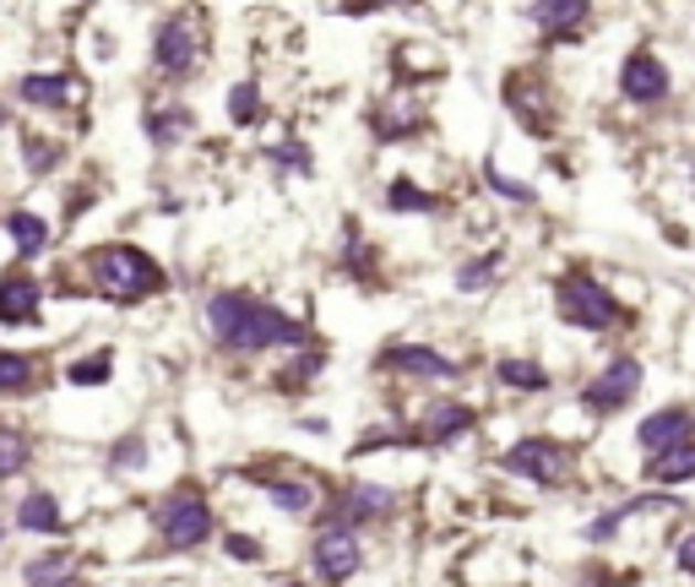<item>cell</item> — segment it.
<instances>
[{
    "label": "cell",
    "instance_id": "cell-30",
    "mask_svg": "<svg viewBox=\"0 0 695 587\" xmlns=\"http://www.w3.org/2000/svg\"><path fill=\"white\" fill-rule=\"evenodd\" d=\"M147 468H152V436H147L141 424L120 430V436L104 447V473H115V479H136V473H147Z\"/></svg>",
    "mask_w": 695,
    "mask_h": 587
},
{
    "label": "cell",
    "instance_id": "cell-17",
    "mask_svg": "<svg viewBox=\"0 0 695 587\" xmlns=\"http://www.w3.org/2000/svg\"><path fill=\"white\" fill-rule=\"evenodd\" d=\"M620 98L631 104V109H663L668 98H674V71L663 55H652V50H631L625 61H620Z\"/></svg>",
    "mask_w": 695,
    "mask_h": 587
},
{
    "label": "cell",
    "instance_id": "cell-24",
    "mask_svg": "<svg viewBox=\"0 0 695 587\" xmlns=\"http://www.w3.org/2000/svg\"><path fill=\"white\" fill-rule=\"evenodd\" d=\"M527 22L544 28L549 44H576V39H587L592 0H527Z\"/></svg>",
    "mask_w": 695,
    "mask_h": 587
},
{
    "label": "cell",
    "instance_id": "cell-8",
    "mask_svg": "<svg viewBox=\"0 0 695 587\" xmlns=\"http://www.w3.org/2000/svg\"><path fill=\"white\" fill-rule=\"evenodd\" d=\"M641 381H646V365H641L635 354H609V359L581 381L576 402H581L587 419H614V413H625L635 397H641Z\"/></svg>",
    "mask_w": 695,
    "mask_h": 587
},
{
    "label": "cell",
    "instance_id": "cell-37",
    "mask_svg": "<svg viewBox=\"0 0 695 587\" xmlns=\"http://www.w3.org/2000/svg\"><path fill=\"white\" fill-rule=\"evenodd\" d=\"M266 164H277L283 175H316V153H310V141H299V136L272 141V147H266Z\"/></svg>",
    "mask_w": 695,
    "mask_h": 587
},
{
    "label": "cell",
    "instance_id": "cell-10",
    "mask_svg": "<svg viewBox=\"0 0 695 587\" xmlns=\"http://www.w3.org/2000/svg\"><path fill=\"white\" fill-rule=\"evenodd\" d=\"M380 376H397V381H419V387H441V381H462V359L445 354L435 343H419V337H402V343H386L376 354Z\"/></svg>",
    "mask_w": 695,
    "mask_h": 587
},
{
    "label": "cell",
    "instance_id": "cell-5",
    "mask_svg": "<svg viewBox=\"0 0 695 587\" xmlns=\"http://www.w3.org/2000/svg\"><path fill=\"white\" fill-rule=\"evenodd\" d=\"M87 76L71 71V65H28L11 76V104H22L28 115H65L76 120V130L87 126Z\"/></svg>",
    "mask_w": 695,
    "mask_h": 587
},
{
    "label": "cell",
    "instance_id": "cell-33",
    "mask_svg": "<svg viewBox=\"0 0 695 587\" xmlns=\"http://www.w3.org/2000/svg\"><path fill=\"white\" fill-rule=\"evenodd\" d=\"M380 201H386V212H397V218H424V212H441V196L424 191L413 175H397V180L380 191Z\"/></svg>",
    "mask_w": 695,
    "mask_h": 587
},
{
    "label": "cell",
    "instance_id": "cell-38",
    "mask_svg": "<svg viewBox=\"0 0 695 587\" xmlns=\"http://www.w3.org/2000/svg\"><path fill=\"white\" fill-rule=\"evenodd\" d=\"M484 186L495 196H506V201H516V207H533L538 196H533V186H522V180H510L501 164H484Z\"/></svg>",
    "mask_w": 695,
    "mask_h": 587
},
{
    "label": "cell",
    "instance_id": "cell-23",
    "mask_svg": "<svg viewBox=\"0 0 695 587\" xmlns=\"http://www.w3.org/2000/svg\"><path fill=\"white\" fill-rule=\"evenodd\" d=\"M691 436H695L691 402H663V408H652V413L635 424V447H641V457L668 452V447H680V441H691Z\"/></svg>",
    "mask_w": 695,
    "mask_h": 587
},
{
    "label": "cell",
    "instance_id": "cell-26",
    "mask_svg": "<svg viewBox=\"0 0 695 587\" xmlns=\"http://www.w3.org/2000/svg\"><path fill=\"white\" fill-rule=\"evenodd\" d=\"M320 370H326V343L316 337V343L283 354V365L272 370V391H277V397H305V391L320 381Z\"/></svg>",
    "mask_w": 695,
    "mask_h": 587
},
{
    "label": "cell",
    "instance_id": "cell-13",
    "mask_svg": "<svg viewBox=\"0 0 695 587\" xmlns=\"http://www.w3.org/2000/svg\"><path fill=\"white\" fill-rule=\"evenodd\" d=\"M365 566V544H359V527H343V522H316V538H310V572L320 587H343L348 577H359Z\"/></svg>",
    "mask_w": 695,
    "mask_h": 587
},
{
    "label": "cell",
    "instance_id": "cell-42",
    "mask_svg": "<svg viewBox=\"0 0 695 587\" xmlns=\"http://www.w3.org/2000/svg\"><path fill=\"white\" fill-rule=\"evenodd\" d=\"M11 126H17V104L0 93V136H11Z\"/></svg>",
    "mask_w": 695,
    "mask_h": 587
},
{
    "label": "cell",
    "instance_id": "cell-6",
    "mask_svg": "<svg viewBox=\"0 0 695 587\" xmlns=\"http://www.w3.org/2000/svg\"><path fill=\"white\" fill-rule=\"evenodd\" d=\"M555 316L566 326H576V332H620V326L631 322V311L620 305V294L598 272H587V266H566L555 277Z\"/></svg>",
    "mask_w": 695,
    "mask_h": 587
},
{
    "label": "cell",
    "instance_id": "cell-34",
    "mask_svg": "<svg viewBox=\"0 0 695 587\" xmlns=\"http://www.w3.org/2000/svg\"><path fill=\"white\" fill-rule=\"evenodd\" d=\"M98 196H104V186H98L93 175H76V180H65V186H61V218H55V229H65V234H71V229H76V223H82V218H87V212L98 207Z\"/></svg>",
    "mask_w": 695,
    "mask_h": 587
},
{
    "label": "cell",
    "instance_id": "cell-11",
    "mask_svg": "<svg viewBox=\"0 0 695 587\" xmlns=\"http://www.w3.org/2000/svg\"><path fill=\"white\" fill-rule=\"evenodd\" d=\"M245 479H251L283 517H316L320 512V484L305 468H294V462H251Z\"/></svg>",
    "mask_w": 695,
    "mask_h": 587
},
{
    "label": "cell",
    "instance_id": "cell-21",
    "mask_svg": "<svg viewBox=\"0 0 695 587\" xmlns=\"http://www.w3.org/2000/svg\"><path fill=\"white\" fill-rule=\"evenodd\" d=\"M11 527L17 533H39V538H61L71 517H65V501L50 490V484H28L11 506Z\"/></svg>",
    "mask_w": 695,
    "mask_h": 587
},
{
    "label": "cell",
    "instance_id": "cell-20",
    "mask_svg": "<svg viewBox=\"0 0 695 587\" xmlns=\"http://www.w3.org/2000/svg\"><path fill=\"white\" fill-rule=\"evenodd\" d=\"M196 130H201L196 126V109H190L186 98H175V93L141 104V136H147L152 153H180Z\"/></svg>",
    "mask_w": 695,
    "mask_h": 587
},
{
    "label": "cell",
    "instance_id": "cell-41",
    "mask_svg": "<svg viewBox=\"0 0 695 587\" xmlns=\"http://www.w3.org/2000/svg\"><path fill=\"white\" fill-rule=\"evenodd\" d=\"M674 560H680V572H685V577H695V527L680 538V544H674Z\"/></svg>",
    "mask_w": 695,
    "mask_h": 587
},
{
    "label": "cell",
    "instance_id": "cell-39",
    "mask_svg": "<svg viewBox=\"0 0 695 587\" xmlns=\"http://www.w3.org/2000/svg\"><path fill=\"white\" fill-rule=\"evenodd\" d=\"M223 555L240 560V566H255L266 549H261V538H251V533H223Z\"/></svg>",
    "mask_w": 695,
    "mask_h": 587
},
{
    "label": "cell",
    "instance_id": "cell-29",
    "mask_svg": "<svg viewBox=\"0 0 695 587\" xmlns=\"http://www.w3.org/2000/svg\"><path fill=\"white\" fill-rule=\"evenodd\" d=\"M641 479H646L652 490L695 484V436L691 441H680V447H668V452H652L646 462H641Z\"/></svg>",
    "mask_w": 695,
    "mask_h": 587
},
{
    "label": "cell",
    "instance_id": "cell-4",
    "mask_svg": "<svg viewBox=\"0 0 695 587\" xmlns=\"http://www.w3.org/2000/svg\"><path fill=\"white\" fill-rule=\"evenodd\" d=\"M147 527H152V538H158L169 555H190V549L212 544V533H218L212 495H207L196 479H180V484H169V490L147 506Z\"/></svg>",
    "mask_w": 695,
    "mask_h": 587
},
{
    "label": "cell",
    "instance_id": "cell-25",
    "mask_svg": "<svg viewBox=\"0 0 695 587\" xmlns=\"http://www.w3.org/2000/svg\"><path fill=\"white\" fill-rule=\"evenodd\" d=\"M115 370H120V354H115V343H93V348H82V354H71L61 365V376H55V387L65 391H104L115 381Z\"/></svg>",
    "mask_w": 695,
    "mask_h": 587
},
{
    "label": "cell",
    "instance_id": "cell-2",
    "mask_svg": "<svg viewBox=\"0 0 695 587\" xmlns=\"http://www.w3.org/2000/svg\"><path fill=\"white\" fill-rule=\"evenodd\" d=\"M201 326H207V343L229 359H266V354L316 343V326L305 316L283 311L277 300H261L251 289H207Z\"/></svg>",
    "mask_w": 695,
    "mask_h": 587
},
{
    "label": "cell",
    "instance_id": "cell-18",
    "mask_svg": "<svg viewBox=\"0 0 695 587\" xmlns=\"http://www.w3.org/2000/svg\"><path fill=\"white\" fill-rule=\"evenodd\" d=\"M397 512V490L391 484H376V479H348L337 490V501L316 512V522H343V527H365V522H380Z\"/></svg>",
    "mask_w": 695,
    "mask_h": 587
},
{
    "label": "cell",
    "instance_id": "cell-32",
    "mask_svg": "<svg viewBox=\"0 0 695 587\" xmlns=\"http://www.w3.org/2000/svg\"><path fill=\"white\" fill-rule=\"evenodd\" d=\"M337 261H343L348 283H365V289H370V283L380 277V245L359 229V223H343V256Z\"/></svg>",
    "mask_w": 695,
    "mask_h": 587
},
{
    "label": "cell",
    "instance_id": "cell-12",
    "mask_svg": "<svg viewBox=\"0 0 695 587\" xmlns=\"http://www.w3.org/2000/svg\"><path fill=\"white\" fill-rule=\"evenodd\" d=\"M50 387H55V370L44 348L0 343V408H33Z\"/></svg>",
    "mask_w": 695,
    "mask_h": 587
},
{
    "label": "cell",
    "instance_id": "cell-7",
    "mask_svg": "<svg viewBox=\"0 0 695 587\" xmlns=\"http://www.w3.org/2000/svg\"><path fill=\"white\" fill-rule=\"evenodd\" d=\"M501 473L522 479V484H538V490H560L576 473V452H570L560 436H516L506 452H501Z\"/></svg>",
    "mask_w": 695,
    "mask_h": 587
},
{
    "label": "cell",
    "instance_id": "cell-43",
    "mask_svg": "<svg viewBox=\"0 0 695 587\" xmlns=\"http://www.w3.org/2000/svg\"><path fill=\"white\" fill-rule=\"evenodd\" d=\"M0 538H6V522H0Z\"/></svg>",
    "mask_w": 695,
    "mask_h": 587
},
{
    "label": "cell",
    "instance_id": "cell-40",
    "mask_svg": "<svg viewBox=\"0 0 695 587\" xmlns=\"http://www.w3.org/2000/svg\"><path fill=\"white\" fill-rule=\"evenodd\" d=\"M386 6H397V0H337V11H348V17H376Z\"/></svg>",
    "mask_w": 695,
    "mask_h": 587
},
{
    "label": "cell",
    "instance_id": "cell-9",
    "mask_svg": "<svg viewBox=\"0 0 695 587\" xmlns=\"http://www.w3.org/2000/svg\"><path fill=\"white\" fill-rule=\"evenodd\" d=\"M50 322V283L28 261L0 266V332H44Z\"/></svg>",
    "mask_w": 695,
    "mask_h": 587
},
{
    "label": "cell",
    "instance_id": "cell-15",
    "mask_svg": "<svg viewBox=\"0 0 695 587\" xmlns=\"http://www.w3.org/2000/svg\"><path fill=\"white\" fill-rule=\"evenodd\" d=\"M11 136H17V175L22 180L39 186V180H55V175L71 169V136L65 130L28 120V126H11Z\"/></svg>",
    "mask_w": 695,
    "mask_h": 587
},
{
    "label": "cell",
    "instance_id": "cell-16",
    "mask_svg": "<svg viewBox=\"0 0 695 587\" xmlns=\"http://www.w3.org/2000/svg\"><path fill=\"white\" fill-rule=\"evenodd\" d=\"M0 234L11 240V261H28V266H39V261H50L55 251V218L50 212H39L33 201H6V212H0Z\"/></svg>",
    "mask_w": 695,
    "mask_h": 587
},
{
    "label": "cell",
    "instance_id": "cell-3",
    "mask_svg": "<svg viewBox=\"0 0 695 587\" xmlns=\"http://www.w3.org/2000/svg\"><path fill=\"white\" fill-rule=\"evenodd\" d=\"M147 65L164 87H186L190 76L207 65V11L201 6H175L152 22L147 39Z\"/></svg>",
    "mask_w": 695,
    "mask_h": 587
},
{
    "label": "cell",
    "instance_id": "cell-19",
    "mask_svg": "<svg viewBox=\"0 0 695 587\" xmlns=\"http://www.w3.org/2000/svg\"><path fill=\"white\" fill-rule=\"evenodd\" d=\"M506 109L516 115V126H527L533 136L555 130V87L544 71H510L506 76Z\"/></svg>",
    "mask_w": 695,
    "mask_h": 587
},
{
    "label": "cell",
    "instance_id": "cell-28",
    "mask_svg": "<svg viewBox=\"0 0 695 587\" xmlns=\"http://www.w3.org/2000/svg\"><path fill=\"white\" fill-rule=\"evenodd\" d=\"M495 387L516 391V397H544V391H555V376L533 354H506V359H495Z\"/></svg>",
    "mask_w": 695,
    "mask_h": 587
},
{
    "label": "cell",
    "instance_id": "cell-35",
    "mask_svg": "<svg viewBox=\"0 0 695 587\" xmlns=\"http://www.w3.org/2000/svg\"><path fill=\"white\" fill-rule=\"evenodd\" d=\"M261 115H266V98H261V76H240L234 87H229V120L240 130L261 126Z\"/></svg>",
    "mask_w": 695,
    "mask_h": 587
},
{
    "label": "cell",
    "instance_id": "cell-27",
    "mask_svg": "<svg viewBox=\"0 0 695 587\" xmlns=\"http://www.w3.org/2000/svg\"><path fill=\"white\" fill-rule=\"evenodd\" d=\"M424 126H430V115H424L413 98H402V93L370 109V136H376V141H408V136H419Z\"/></svg>",
    "mask_w": 695,
    "mask_h": 587
},
{
    "label": "cell",
    "instance_id": "cell-31",
    "mask_svg": "<svg viewBox=\"0 0 695 587\" xmlns=\"http://www.w3.org/2000/svg\"><path fill=\"white\" fill-rule=\"evenodd\" d=\"M82 583V555L76 549H44L22 560V587H76Z\"/></svg>",
    "mask_w": 695,
    "mask_h": 587
},
{
    "label": "cell",
    "instance_id": "cell-1",
    "mask_svg": "<svg viewBox=\"0 0 695 587\" xmlns=\"http://www.w3.org/2000/svg\"><path fill=\"white\" fill-rule=\"evenodd\" d=\"M44 283H50V300H98L115 311H141L169 294V266L141 240H98V245H82L76 256L55 261Z\"/></svg>",
    "mask_w": 695,
    "mask_h": 587
},
{
    "label": "cell",
    "instance_id": "cell-22",
    "mask_svg": "<svg viewBox=\"0 0 695 587\" xmlns=\"http://www.w3.org/2000/svg\"><path fill=\"white\" fill-rule=\"evenodd\" d=\"M39 468V436L22 413L0 408V484H22Z\"/></svg>",
    "mask_w": 695,
    "mask_h": 587
},
{
    "label": "cell",
    "instance_id": "cell-36",
    "mask_svg": "<svg viewBox=\"0 0 695 587\" xmlns=\"http://www.w3.org/2000/svg\"><path fill=\"white\" fill-rule=\"evenodd\" d=\"M501 266H506V251H484V256H467L462 266H456V294H484V289H495Z\"/></svg>",
    "mask_w": 695,
    "mask_h": 587
},
{
    "label": "cell",
    "instance_id": "cell-14",
    "mask_svg": "<svg viewBox=\"0 0 695 587\" xmlns=\"http://www.w3.org/2000/svg\"><path fill=\"white\" fill-rule=\"evenodd\" d=\"M473 430H478V408L462 402V397H430V402L413 413V424H408L413 447H435V452L467 441Z\"/></svg>",
    "mask_w": 695,
    "mask_h": 587
}]
</instances>
